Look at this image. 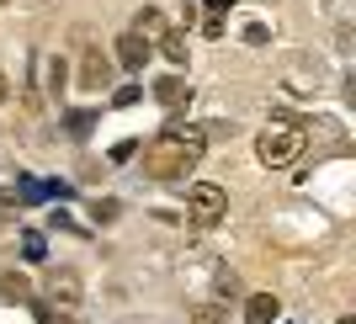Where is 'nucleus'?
I'll return each mask as SVG.
<instances>
[{
  "label": "nucleus",
  "instance_id": "9",
  "mask_svg": "<svg viewBox=\"0 0 356 324\" xmlns=\"http://www.w3.org/2000/svg\"><path fill=\"white\" fill-rule=\"evenodd\" d=\"M43 74H48V90L64 96V86H70V64H64V59H43Z\"/></svg>",
  "mask_w": 356,
  "mask_h": 324
},
{
  "label": "nucleus",
  "instance_id": "22",
  "mask_svg": "<svg viewBox=\"0 0 356 324\" xmlns=\"http://www.w3.org/2000/svg\"><path fill=\"white\" fill-rule=\"evenodd\" d=\"M6 96H11V86H6V74H0V102H6Z\"/></svg>",
  "mask_w": 356,
  "mask_h": 324
},
{
  "label": "nucleus",
  "instance_id": "23",
  "mask_svg": "<svg viewBox=\"0 0 356 324\" xmlns=\"http://www.w3.org/2000/svg\"><path fill=\"white\" fill-rule=\"evenodd\" d=\"M341 324H351V319H341Z\"/></svg>",
  "mask_w": 356,
  "mask_h": 324
},
{
  "label": "nucleus",
  "instance_id": "6",
  "mask_svg": "<svg viewBox=\"0 0 356 324\" xmlns=\"http://www.w3.org/2000/svg\"><path fill=\"white\" fill-rule=\"evenodd\" d=\"M118 64H122V70H134V74H144V64H149V43L138 38V32L118 38Z\"/></svg>",
  "mask_w": 356,
  "mask_h": 324
},
{
  "label": "nucleus",
  "instance_id": "20",
  "mask_svg": "<svg viewBox=\"0 0 356 324\" xmlns=\"http://www.w3.org/2000/svg\"><path fill=\"white\" fill-rule=\"evenodd\" d=\"M134 154H138V144H134V138H122V144L112 149V160H118V165H122V160H134Z\"/></svg>",
  "mask_w": 356,
  "mask_h": 324
},
{
  "label": "nucleus",
  "instance_id": "14",
  "mask_svg": "<svg viewBox=\"0 0 356 324\" xmlns=\"http://www.w3.org/2000/svg\"><path fill=\"white\" fill-rule=\"evenodd\" d=\"M0 298H27V282L16 277V271H11V277H0Z\"/></svg>",
  "mask_w": 356,
  "mask_h": 324
},
{
  "label": "nucleus",
  "instance_id": "5",
  "mask_svg": "<svg viewBox=\"0 0 356 324\" xmlns=\"http://www.w3.org/2000/svg\"><path fill=\"white\" fill-rule=\"evenodd\" d=\"M106 74H112L106 54H102V48H86V54H80V80H74V86H86V90H102V86H106Z\"/></svg>",
  "mask_w": 356,
  "mask_h": 324
},
{
  "label": "nucleus",
  "instance_id": "7",
  "mask_svg": "<svg viewBox=\"0 0 356 324\" xmlns=\"http://www.w3.org/2000/svg\"><path fill=\"white\" fill-rule=\"evenodd\" d=\"M48 298H54V303H64V309H74V303H80V277H74L70 266L48 277Z\"/></svg>",
  "mask_w": 356,
  "mask_h": 324
},
{
  "label": "nucleus",
  "instance_id": "17",
  "mask_svg": "<svg viewBox=\"0 0 356 324\" xmlns=\"http://www.w3.org/2000/svg\"><path fill=\"white\" fill-rule=\"evenodd\" d=\"M90 218H96V223H112V218H118V202H96V207H90Z\"/></svg>",
  "mask_w": 356,
  "mask_h": 324
},
{
  "label": "nucleus",
  "instance_id": "13",
  "mask_svg": "<svg viewBox=\"0 0 356 324\" xmlns=\"http://www.w3.org/2000/svg\"><path fill=\"white\" fill-rule=\"evenodd\" d=\"M192 324H229V314H223V309H213V303H202V309L192 314Z\"/></svg>",
  "mask_w": 356,
  "mask_h": 324
},
{
  "label": "nucleus",
  "instance_id": "3",
  "mask_svg": "<svg viewBox=\"0 0 356 324\" xmlns=\"http://www.w3.org/2000/svg\"><path fill=\"white\" fill-rule=\"evenodd\" d=\"M223 213H229V192H223V186H213V181H197L192 192H186V218H192V223L213 229V223H223Z\"/></svg>",
  "mask_w": 356,
  "mask_h": 324
},
{
  "label": "nucleus",
  "instance_id": "19",
  "mask_svg": "<svg viewBox=\"0 0 356 324\" xmlns=\"http://www.w3.org/2000/svg\"><path fill=\"white\" fill-rule=\"evenodd\" d=\"M38 324H74V319H64V314H54L48 303H38Z\"/></svg>",
  "mask_w": 356,
  "mask_h": 324
},
{
  "label": "nucleus",
  "instance_id": "24",
  "mask_svg": "<svg viewBox=\"0 0 356 324\" xmlns=\"http://www.w3.org/2000/svg\"><path fill=\"white\" fill-rule=\"evenodd\" d=\"M0 6H6V0H0Z\"/></svg>",
  "mask_w": 356,
  "mask_h": 324
},
{
  "label": "nucleus",
  "instance_id": "15",
  "mask_svg": "<svg viewBox=\"0 0 356 324\" xmlns=\"http://www.w3.org/2000/svg\"><path fill=\"white\" fill-rule=\"evenodd\" d=\"M138 96H144V86H118L112 90V106H134Z\"/></svg>",
  "mask_w": 356,
  "mask_h": 324
},
{
  "label": "nucleus",
  "instance_id": "11",
  "mask_svg": "<svg viewBox=\"0 0 356 324\" xmlns=\"http://www.w3.org/2000/svg\"><path fill=\"white\" fill-rule=\"evenodd\" d=\"M22 255H27L32 266H38V261H48V239L38 234V229H27V234H22Z\"/></svg>",
  "mask_w": 356,
  "mask_h": 324
},
{
  "label": "nucleus",
  "instance_id": "4",
  "mask_svg": "<svg viewBox=\"0 0 356 324\" xmlns=\"http://www.w3.org/2000/svg\"><path fill=\"white\" fill-rule=\"evenodd\" d=\"M154 102H160L165 112H181V106L192 102V80H181V74H165V80H154Z\"/></svg>",
  "mask_w": 356,
  "mask_h": 324
},
{
  "label": "nucleus",
  "instance_id": "16",
  "mask_svg": "<svg viewBox=\"0 0 356 324\" xmlns=\"http://www.w3.org/2000/svg\"><path fill=\"white\" fill-rule=\"evenodd\" d=\"M144 32H165L160 27V11H138V38H144Z\"/></svg>",
  "mask_w": 356,
  "mask_h": 324
},
{
  "label": "nucleus",
  "instance_id": "12",
  "mask_svg": "<svg viewBox=\"0 0 356 324\" xmlns=\"http://www.w3.org/2000/svg\"><path fill=\"white\" fill-rule=\"evenodd\" d=\"M90 122H96V112H70V118H64V128H70V138H86Z\"/></svg>",
  "mask_w": 356,
  "mask_h": 324
},
{
  "label": "nucleus",
  "instance_id": "18",
  "mask_svg": "<svg viewBox=\"0 0 356 324\" xmlns=\"http://www.w3.org/2000/svg\"><path fill=\"white\" fill-rule=\"evenodd\" d=\"M22 207V197H16V186H0V213H16Z\"/></svg>",
  "mask_w": 356,
  "mask_h": 324
},
{
  "label": "nucleus",
  "instance_id": "10",
  "mask_svg": "<svg viewBox=\"0 0 356 324\" xmlns=\"http://www.w3.org/2000/svg\"><path fill=\"white\" fill-rule=\"evenodd\" d=\"M160 54L176 64V70L186 64V43H181V32H160Z\"/></svg>",
  "mask_w": 356,
  "mask_h": 324
},
{
  "label": "nucleus",
  "instance_id": "2",
  "mask_svg": "<svg viewBox=\"0 0 356 324\" xmlns=\"http://www.w3.org/2000/svg\"><path fill=\"white\" fill-rule=\"evenodd\" d=\"M303 128L298 122H287V128H266L261 138H255V160L266 165V170H282V165H293L298 154H303Z\"/></svg>",
  "mask_w": 356,
  "mask_h": 324
},
{
  "label": "nucleus",
  "instance_id": "21",
  "mask_svg": "<svg viewBox=\"0 0 356 324\" xmlns=\"http://www.w3.org/2000/svg\"><path fill=\"white\" fill-rule=\"evenodd\" d=\"M229 6H234V0H208V16H223Z\"/></svg>",
  "mask_w": 356,
  "mask_h": 324
},
{
  "label": "nucleus",
  "instance_id": "1",
  "mask_svg": "<svg viewBox=\"0 0 356 324\" xmlns=\"http://www.w3.org/2000/svg\"><path fill=\"white\" fill-rule=\"evenodd\" d=\"M202 154H208V133L186 128V122H165V133L144 149V170L154 181H181Z\"/></svg>",
  "mask_w": 356,
  "mask_h": 324
},
{
  "label": "nucleus",
  "instance_id": "8",
  "mask_svg": "<svg viewBox=\"0 0 356 324\" xmlns=\"http://www.w3.org/2000/svg\"><path fill=\"white\" fill-rule=\"evenodd\" d=\"M282 319V303H277V293H255L250 303H245V324H277Z\"/></svg>",
  "mask_w": 356,
  "mask_h": 324
}]
</instances>
